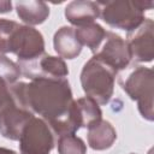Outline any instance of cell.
Segmentation results:
<instances>
[{
    "instance_id": "cell-1",
    "label": "cell",
    "mask_w": 154,
    "mask_h": 154,
    "mask_svg": "<svg viewBox=\"0 0 154 154\" xmlns=\"http://www.w3.org/2000/svg\"><path fill=\"white\" fill-rule=\"evenodd\" d=\"M14 100L49 125L58 137L73 135L81 128L76 100L66 78H37L10 85Z\"/></svg>"
},
{
    "instance_id": "cell-2",
    "label": "cell",
    "mask_w": 154,
    "mask_h": 154,
    "mask_svg": "<svg viewBox=\"0 0 154 154\" xmlns=\"http://www.w3.org/2000/svg\"><path fill=\"white\" fill-rule=\"evenodd\" d=\"M96 4L103 22L128 32L138 28L144 20V12L153 7V1L138 0L97 1Z\"/></svg>"
},
{
    "instance_id": "cell-3",
    "label": "cell",
    "mask_w": 154,
    "mask_h": 154,
    "mask_svg": "<svg viewBox=\"0 0 154 154\" xmlns=\"http://www.w3.org/2000/svg\"><path fill=\"white\" fill-rule=\"evenodd\" d=\"M118 72L95 57L90 58L81 72V84L85 95L99 105L109 102L114 91V81Z\"/></svg>"
},
{
    "instance_id": "cell-4",
    "label": "cell",
    "mask_w": 154,
    "mask_h": 154,
    "mask_svg": "<svg viewBox=\"0 0 154 154\" xmlns=\"http://www.w3.org/2000/svg\"><path fill=\"white\" fill-rule=\"evenodd\" d=\"M123 90L131 100L137 101L141 116L152 122L154 119V73L152 69L137 66L124 81L120 82Z\"/></svg>"
},
{
    "instance_id": "cell-5",
    "label": "cell",
    "mask_w": 154,
    "mask_h": 154,
    "mask_svg": "<svg viewBox=\"0 0 154 154\" xmlns=\"http://www.w3.org/2000/svg\"><path fill=\"white\" fill-rule=\"evenodd\" d=\"M20 154H51L54 148V134L49 125L37 117H32L23 128L19 137Z\"/></svg>"
},
{
    "instance_id": "cell-6",
    "label": "cell",
    "mask_w": 154,
    "mask_h": 154,
    "mask_svg": "<svg viewBox=\"0 0 154 154\" xmlns=\"http://www.w3.org/2000/svg\"><path fill=\"white\" fill-rule=\"evenodd\" d=\"M20 75L29 79L37 78H65L69 69L64 59L49 54H41L31 60L18 61Z\"/></svg>"
},
{
    "instance_id": "cell-7",
    "label": "cell",
    "mask_w": 154,
    "mask_h": 154,
    "mask_svg": "<svg viewBox=\"0 0 154 154\" xmlns=\"http://www.w3.org/2000/svg\"><path fill=\"white\" fill-rule=\"evenodd\" d=\"M32 117L34 113L20 106L11 94V97L0 106V134L12 141L19 140L23 128Z\"/></svg>"
},
{
    "instance_id": "cell-8",
    "label": "cell",
    "mask_w": 154,
    "mask_h": 154,
    "mask_svg": "<svg viewBox=\"0 0 154 154\" xmlns=\"http://www.w3.org/2000/svg\"><path fill=\"white\" fill-rule=\"evenodd\" d=\"M11 53H14L18 61L31 60L45 53V40L42 34L32 26L19 25L11 41Z\"/></svg>"
},
{
    "instance_id": "cell-9",
    "label": "cell",
    "mask_w": 154,
    "mask_h": 154,
    "mask_svg": "<svg viewBox=\"0 0 154 154\" xmlns=\"http://www.w3.org/2000/svg\"><path fill=\"white\" fill-rule=\"evenodd\" d=\"M154 23L144 18L143 23L132 31L128 32L126 45L130 57L136 63H149L154 58Z\"/></svg>"
},
{
    "instance_id": "cell-10",
    "label": "cell",
    "mask_w": 154,
    "mask_h": 154,
    "mask_svg": "<svg viewBox=\"0 0 154 154\" xmlns=\"http://www.w3.org/2000/svg\"><path fill=\"white\" fill-rule=\"evenodd\" d=\"M93 57L105 63L116 72L126 69L131 61L126 41L112 31H107L103 42Z\"/></svg>"
},
{
    "instance_id": "cell-11",
    "label": "cell",
    "mask_w": 154,
    "mask_h": 154,
    "mask_svg": "<svg viewBox=\"0 0 154 154\" xmlns=\"http://www.w3.org/2000/svg\"><path fill=\"white\" fill-rule=\"evenodd\" d=\"M99 6L94 1L88 0H75L67 4L65 7V17L72 24L78 26L94 23L99 17Z\"/></svg>"
},
{
    "instance_id": "cell-12",
    "label": "cell",
    "mask_w": 154,
    "mask_h": 154,
    "mask_svg": "<svg viewBox=\"0 0 154 154\" xmlns=\"http://www.w3.org/2000/svg\"><path fill=\"white\" fill-rule=\"evenodd\" d=\"M54 49L61 59H75L81 54L82 45L78 42L75 29L71 26H61L53 37Z\"/></svg>"
},
{
    "instance_id": "cell-13",
    "label": "cell",
    "mask_w": 154,
    "mask_h": 154,
    "mask_svg": "<svg viewBox=\"0 0 154 154\" xmlns=\"http://www.w3.org/2000/svg\"><path fill=\"white\" fill-rule=\"evenodd\" d=\"M117 138V131L107 120H99L88 128V144L95 150H105L112 147Z\"/></svg>"
},
{
    "instance_id": "cell-14",
    "label": "cell",
    "mask_w": 154,
    "mask_h": 154,
    "mask_svg": "<svg viewBox=\"0 0 154 154\" xmlns=\"http://www.w3.org/2000/svg\"><path fill=\"white\" fill-rule=\"evenodd\" d=\"M18 17L29 26L42 24L49 16V7L46 2L40 0L18 1L16 2Z\"/></svg>"
},
{
    "instance_id": "cell-15",
    "label": "cell",
    "mask_w": 154,
    "mask_h": 154,
    "mask_svg": "<svg viewBox=\"0 0 154 154\" xmlns=\"http://www.w3.org/2000/svg\"><path fill=\"white\" fill-rule=\"evenodd\" d=\"M76 37L82 46H87L93 53H95L103 42L107 31L97 23H90L75 29Z\"/></svg>"
},
{
    "instance_id": "cell-16",
    "label": "cell",
    "mask_w": 154,
    "mask_h": 154,
    "mask_svg": "<svg viewBox=\"0 0 154 154\" xmlns=\"http://www.w3.org/2000/svg\"><path fill=\"white\" fill-rule=\"evenodd\" d=\"M76 105L81 120V128L88 129L89 126L102 119V112L100 109V106L93 99L88 96L81 97L76 100Z\"/></svg>"
},
{
    "instance_id": "cell-17",
    "label": "cell",
    "mask_w": 154,
    "mask_h": 154,
    "mask_svg": "<svg viewBox=\"0 0 154 154\" xmlns=\"http://www.w3.org/2000/svg\"><path fill=\"white\" fill-rule=\"evenodd\" d=\"M59 154H87V146L82 138L73 135H64L58 137Z\"/></svg>"
},
{
    "instance_id": "cell-18",
    "label": "cell",
    "mask_w": 154,
    "mask_h": 154,
    "mask_svg": "<svg viewBox=\"0 0 154 154\" xmlns=\"http://www.w3.org/2000/svg\"><path fill=\"white\" fill-rule=\"evenodd\" d=\"M18 26L19 24L14 20L0 18V54L10 53L11 41Z\"/></svg>"
},
{
    "instance_id": "cell-19",
    "label": "cell",
    "mask_w": 154,
    "mask_h": 154,
    "mask_svg": "<svg viewBox=\"0 0 154 154\" xmlns=\"http://www.w3.org/2000/svg\"><path fill=\"white\" fill-rule=\"evenodd\" d=\"M20 70L18 64L12 61L4 54H0V77L5 79L10 85L14 84V82L19 78Z\"/></svg>"
},
{
    "instance_id": "cell-20",
    "label": "cell",
    "mask_w": 154,
    "mask_h": 154,
    "mask_svg": "<svg viewBox=\"0 0 154 154\" xmlns=\"http://www.w3.org/2000/svg\"><path fill=\"white\" fill-rule=\"evenodd\" d=\"M10 97H11L10 84L0 77V106H2Z\"/></svg>"
},
{
    "instance_id": "cell-21",
    "label": "cell",
    "mask_w": 154,
    "mask_h": 154,
    "mask_svg": "<svg viewBox=\"0 0 154 154\" xmlns=\"http://www.w3.org/2000/svg\"><path fill=\"white\" fill-rule=\"evenodd\" d=\"M11 8H12V2L11 1H0V13L10 12Z\"/></svg>"
},
{
    "instance_id": "cell-22",
    "label": "cell",
    "mask_w": 154,
    "mask_h": 154,
    "mask_svg": "<svg viewBox=\"0 0 154 154\" xmlns=\"http://www.w3.org/2000/svg\"><path fill=\"white\" fill-rule=\"evenodd\" d=\"M0 154H17V152H14L12 149H8V148L0 147Z\"/></svg>"
},
{
    "instance_id": "cell-23",
    "label": "cell",
    "mask_w": 154,
    "mask_h": 154,
    "mask_svg": "<svg viewBox=\"0 0 154 154\" xmlns=\"http://www.w3.org/2000/svg\"><path fill=\"white\" fill-rule=\"evenodd\" d=\"M131 154H135V153H131Z\"/></svg>"
}]
</instances>
